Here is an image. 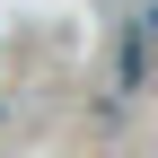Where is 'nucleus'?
<instances>
[{"mask_svg": "<svg viewBox=\"0 0 158 158\" xmlns=\"http://www.w3.org/2000/svg\"><path fill=\"white\" fill-rule=\"evenodd\" d=\"M149 88H158V0L123 9V27H114V53H106V114H132Z\"/></svg>", "mask_w": 158, "mask_h": 158, "instance_id": "nucleus-1", "label": "nucleus"}]
</instances>
